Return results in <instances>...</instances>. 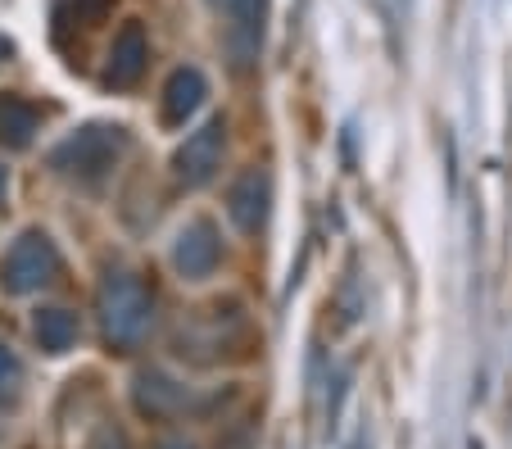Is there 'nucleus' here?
Segmentation results:
<instances>
[{"instance_id":"nucleus-1","label":"nucleus","mask_w":512,"mask_h":449,"mask_svg":"<svg viewBox=\"0 0 512 449\" xmlns=\"http://www.w3.org/2000/svg\"><path fill=\"white\" fill-rule=\"evenodd\" d=\"M96 313H100V336L118 354L136 350L155 327V300H150L141 277L123 273V268L105 273V282L96 291Z\"/></svg>"},{"instance_id":"nucleus-2","label":"nucleus","mask_w":512,"mask_h":449,"mask_svg":"<svg viewBox=\"0 0 512 449\" xmlns=\"http://www.w3.org/2000/svg\"><path fill=\"white\" fill-rule=\"evenodd\" d=\"M127 150V132L123 127H109V123H91L82 132H73L68 141H59L50 150V168L64 177H78V182L96 186L114 173V164L123 159Z\"/></svg>"},{"instance_id":"nucleus-3","label":"nucleus","mask_w":512,"mask_h":449,"mask_svg":"<svg viewBox=\"0 0 512 449\" xmlns=\"http://www.w3.org/2000/svg\"><path fill=\"white\" fill-rule=\"evenodd\" d=\"M59 273V250L46 232H23L0 259V286L10 295H32Z\"/></svg>"},{"instance_id":"nucleus-4","label":"nucleus","mask_w":512,"mask_h":449,"mask_svg":"<svg viewBox=\"0 0 512 449\" xmlns=\"http://www.w3.org/2000/svg\"><path fill=\"white\" fill-rule=\"evenodd\" d=\"M227 19V55L236 73H254L263 59V32H268V0H209Z\"/></svg>"},{"instance_id":"nucleus-5","label":"nucleus","mask_w":512,"mask_h":449,"mask_svg":"<svg viewBox=\"0 0 512 449\" xmlns=\"http://www.w3.org/2000/svg\"><path fill=\"white\" fill-rule=\"evenodd\" d=\"M223 150H227V123H223V114H218L204 127H195L191 137L177 146V155H173L177 182L191 186V191L195 186H209L213 177H218V168H223Z\"/></svg>"},{"instance_id":"nucleus-6","label":"nucleus","mask_w":512,"mask_h":449,"mask_svg":"<svg viewBox=\"0 0 512 449\" xmlns=\"http://www.w3.org/2000/svg\"><path fill=\"white\" fill-rule=\"evenodd\" d=\"M223 259V232L213 218H191L173 241V268L186 282H204Z\"/></svg>"},{"instance_id":"nucleus-7","label":"nucleus","mask_w":512,"mask_h":449,"mask_svg":"<svg viewBox=\"0 0 512 449\" xmlns=\"http://www.w3.org/2000/svg\"><path fill=\"white\" fill-rule=\"evenodd\" d=\"M227 214L245 236H259L272 214V177L268 168H245L232 186H227Z\"/></svg>"},{"instance_id":"nucleus-8","label":"nucleus","mask_w":512,"mask_h":449,"mask_svg":"<svg viewBox=\"0 0 512 449\" xmlns=\"http://www.w3.org/2000/svg\"><path fill=\"white\" fill-rule=\"evenodd\" d=\"M145 64H150V37H145L141 23H123L114 37V46H109V64H105V82L118 91L136 87L145 73Z\"/></svg>"},{"instance_id":"nucleus-9","label":"nucleus","mask_w":512,"mask_h":449,"mask_svg":"<svg viewBox=\"0 0 512 449\" xmlns=\"http://www.w3.org/2000/svg\"><path fill=\"white\" fill-rule=\"evenodd\" d=\"M182 400H186V391L177 386L173 377H168V372H159V368L136 372V381H132V404H136V413H141V418H150V422L173 418V413L182 409Z\"/></svg>"},{"instance_id":"nucleus-10","label":"nucleus","mask_w":512,"mask_h":449,"mask_svg":"<svg viewBox=\"0 0 512 449\" xmlns=\"http://www.w3.org/2000/svg\"><path fill=\"white\" fill-rule=\"evenodd\" d=\"M209 100V78H204L195 64H182V69L168 73L164 82V123L168 127H182L195 109Z\"/></svg>"},{"instance_id":"nucleus-11","label":"nucleus","mask_w":512,"mask_h":449,"mask_svg":"<svg viewBox=\"0 0 512 449\" xmlns=\"http://www.w3.org/2000/svg\"><path fill=\"white\" fill-rule=\"evenodd\" d=\"M41 127V114L32 100L23 96H0V146L10 150H28L32 137H37Z\"/></svg>"},{"instance_id":"nucleus-12","label":"nucleus","mask_w":512,"mask_h":449,"mask_svg":"<svg viewBox=\"0 0 512 449\" xmlns=\"http://www.w3.org/2000/svg\"><path fill=\"white\" fill-rule=\"evenodd\" d=\"M32 336H37V345L46 354H68L73 341H78V313L59 309V304L37 309V318H32Z\"/></svg>"},{"instance_id":"nucleus-13","label":"nucleus","mask_w":512,"mask_h":449,"mask_svg":"<svg viewBox=\"0 0 512 449\" xmlns=\"http://www.w3.org/2000/svg\"><path fill=\"white\" fill-rule=\"evenodd\" d=\"M19 381H23V363L19 354L10 350V345H0V418L14 409V400H19Z\"/></svg>"},{"instance_id":"nucleus-14","label":"nucleus","mask_w":512,"mask_h":449,"mask_svg":"<svg viewBox=\"0 0 512 449\" xmlns=\"http://www.w3.org/2000/svg\"><path fill=\"white\" fill-rule=\"evenodd\" d=\"M87 449H127V436L105 422V427H96V436L87 440Z\"/></svg>"},{"instance_id":"nucleus-15","label":"nucleus","mask_w":512,"mask_h":449,"mask_svg":"<svg viewBox=\"0 0 512 449\" xmlns=\"http://www.w3.org/2000/svg\"><path fill=\"white\" fill-rule=\"evenodd\" d=\"M159 449H195V445H186V440H168V445H159Z\"/></svg>"},{"instance_id":"nucleus-16","label":"nucleus","mask_w":512,"mask_h":449,"mask_svg":"<svg viewBox=\"0 0 512 449\" xmlns=\"http://www.w3.org/2000/svg\"><path fill=\"white\" fill-rule=\"evenodd\" d=\"M0 200H5V168H0Z\"/></svg>"},{"instance_id":"nucleus-17","label":"nucleus","mask_w":512,"mask_h":449,"mask_svg":"<svg viewBox=\"0 0 512 449\" xmlns=\"http://www.w3.org/2000/svg\"><path fill=\"white\" fill-rule=\"evenodd\" d=\"M472 449H481V445H476V440H472Z\"/></svg>"}]
</instances>
